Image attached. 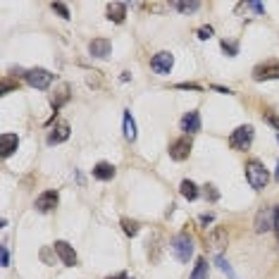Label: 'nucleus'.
<instances>
[{
	"instance_id": "a19ab883",
	"label": "nucleus",
	"mask_w": 279,
	"mask_h": 279,
	"mask_svg": "<svg viewBox=\"0 0 279 279\" xmlns=\"http://www.w3.org/2000/svg\"><path fill=\"white\" fill-rule=\"evenodd\" d=\"M275 179L279 182V162H277V172H275Z\"/></svg>"
},
{
	"instance_id": "58836bf2",
	"label": "nucleus",
	"mask_w": 279,
	"mask_h": 279,
	"mask_svg": "<svg viewBox=\"0 0 279 279\" xmlns=\"http://www.w3.org/2000/svg\"><path fill=\"white\" fill-rule=\"evenodd\" d=\"M107 279H129V275H124V272H120V275H115V277H107Z\"/></svg>"
},
{
	"instance_id": "2f4dec72",
	"label": "nucleus",
	"mask_w": 279,
	"mask_h": 279,
	"mask_svg": "<svg viewBox=\"0 0 279 279\" xmlns=\"http://www.w3.org/2000/svg\"><path fill=\"white\" fill-rule=\"evenodd\" d=\"M265 120L270 122V124H272V127H275V129L279 132V117L275 115V112H265Z\"/></svg>"
},
{
	"instance_id": "4c0bfd02",
	"label": "nucleus",
	"mask_w": 279,
	"mask_h": 279,
	"mask_svg": "<svg viewBox=\"0 0 279 279\" xmlns=\"http://www.w3.org/2000/svg\"><path fill=\"white\" fill-rule=\"evenodd\" d=\"M275 210H277V220H275V232H277V236H279V205H275Z\"/></svg>"
},
{
	"instance_id": "5701e85b",
	"label": "nucleus",
	"mask_w": 279,
	"mask_h": 279,
	"mask_svg": "<svg viewBox=\"0 0 279 279\" xmlns=\"http://www.w3.org/2000/svg\"><path fill=\"white\" fill-rule=\"evenodd\" d=\"M122 229H124L127 236H136L139 234V222H134L129 217H122Z\"/></svg>"
},
{
	"instance_id": "dca6fc26",
	"label": "nucleus",
	"mask_w": 279,
	"mask_h": 279,
	"mask_svg": "<svg viewBox=\"0 0 279 279\" xmlns=\"http://www.w3.org/2000/svg\"><path fill=\"white\" fill-rule=\"evenodd\" d=\"M127 17V2H107V19L115 22V24H122Z\"/></svg>"
},
{
	"instance_id": "7c9ffc66",
	"label": "nucleus",
	"mask_w": 279,
	"mask_h": 279,
	"mask_svg": "<svg viewBox=\"0 0 279 279\" xmlns=\"http://www.w3.org/2000/svg\"><path fill=\"white\" fill-rule=\"evenodd\" d=\"M210 36H213V27H200L198 29V39L200 41H208Z\"/></svg>"
},
{
	"instance_id": "a211bd4d",
	"label": "nucleus",
	"mask_w": 279,
	"mask_h": 279,
	"mask_svg": "<svg viewBox=\"0 0 279 279\" xmlns=\"http://www.w3.org/2000/svg\"><path fill=\"white\" fill-rule=\"evenodd\" d=\"M93 177H95L98 182H110V179L115 177V167H112L110 162H98V165L93 167Z\"/></svg>"
},
{
	"instance_id": "2eb2a0df",
	"label": "nucleus",
	"mask_w": 279,
	"mask_h": 279,
	"mask_svg": "<svg viewBox=\"0 0 279 279\" xmlns=\"http://www.w3.org/2000/svg\"><path fill=\"white\" fill-rule=\"evenodd\" d=\"M182 132H186V134L200 132V115L196 112V110L186 112L184 117H182Z\"/></svg>"
},
{
	"instance_id": "a878e982",
	"label": "nucleus",
	"mask_w": 279,
	"mask_h": 279,
	"mask_svg": "<svg viewBox=\"0 0 279 279\" xmlns=\"http://www.w3.org/2000/svg\"><path fill=\"white\" fill-rule=\"evenodd\" d=\"M50 7H53V10H55V12H57V14H60L62 19H69V7H67L65 2H53Z\"/></svg>"
},
{
	"instance_id": "393cba45",
	"label": "nucleus",
	"mask_w": 279,
	"mask_h": 279,
	"mask_svg": "<svg viewBox=\"0 0 279 279\" xmlns=\"http://www.w3.org/2000/svg\"><path fill=\"white\" fill-rule=\"evenodd\" d=\"M174 10H179L182 14H188V12H196L200 7V2H172Z\"/></svg>"
},
{
	"instance_id": "ddd939ff",
	"label": "nucleus",
	"mask_w": 279,
	"mask_h": 279,
	"mask_svg": "<svg viewBox=\"0 0 279 279\" xmlns=\"http://www.w3.org/2000/svg\"><path fill=\"white\" fill-rule=\"evenodd\" d=\"M69 132H72V127L67 124V122H57L55 124V129L50 134H48V143H62V141H67L69 139Z\"/></svg>"
},
{
	"instance_id": "aec40b11",
	"label": "nucleus",
	"mask_w": 279,
	"mask_h": 279,
	"mask_svg": "<svg viewBox=\"0 0 279 279\" xmlns=\"http://www.w3.org/2000/svg\"><path fill=\"white\" fill-rule=\"evenodd\" d=\"M160 251H162V241H160V234H153V239L148 241V255L153 263L160 260Z\"/></svg>"
},
{
	"instance_id": "72a5a7b5",
	"label": "nucleus",
	"mask_w": 279,
	"mask_h": 279,
	"mask_svg": "<svg viewBox=\"0 0 279 279\" xmlns=\"http://www.w3.org/2000/svg\"><path fill=\"white\" fill-rule=\"evenodd\" d=\"M248 7H251L253 12H258V14H265V5H260V2H248Z\"/></svg>"
},
{
	"instance_id": "9d476101",
	"label": "nucleus",
	"mask_w": 279,
	"mask_h": 279,
	"mask_svg": "<svg viewBox=\"0 0 279 279\" xmlns=\"http://www.w3.org/2000/svg\"><path fill=\"white\" fill-rule=\"evenodd\" d=\"M227 241H229V234H227L225 227H213V232L208 234V246H210L213 251H217V255H220V251L227 246Z\"/></svg>"
},
{
	"instance_id": "412c9836",
	"label": "nucleus",
	"mask_w": 279,
	"mask_h": 279,
	"mask_svg": "<svg viewBox=\"0 0 279 279\" xmlns=\"http://www.w3.org/2000/svg\"><path fill=\"white\" fill-rule=\"evenodd\" d=\"M124 139L134 141L136 139V122H134L132 112H124Z\"/></svg>"
},
{
	"instance_id": "0eeeda50",
	"label": "nucleus",
	"mask_w": 279,
	"mask_h": 279,
	"mask_svg": "<svg viewBox=\"0 0 279 279\" xmlns=\"http://www.w3.org/2000/svg\"><path fill=\"white\" fill-rule=\"evenodd\" d=\"M53 251H55V255L62 260V265H67V267L79 265V258H77V253H74V248H72L67 241H55Z\"/></svg>"
},
{
	"instance_id": "cd10ccee",
	"label": "nucleus",
	"mask_w": 279,
	"mask_h": 279,
	"mask_svg": "<svg viewBox=\"0 0 279 279\" xmlns=\"http://www.w3.org/2000/svg\"><path fill=\"white\" fill-rule=\"evenodd\" d=\"M89 86H95V89H100V72H89Z\"/></svg>"
},
{
	"instance_id": "f3484780",
	"label": "nucleus",
	"mask_w": 279,
	"mask_h": 279,
	"mask_svg": "<svg viewBox=\"0 0 279 279\" xmlns=\"http://www.w3.org/2000/svg\"><path fill=\"white\" fill-rule=\"evenodd\" d=\"M89 53L93 55V57H107L110 55V41L107 39H93L91 43H89Z\"/></svg>"
},
{
	"instance_id": "ea45409f",
	"label": "nucleus",
	"mask_w": 279,
	"mask_h": 279,
	"mask_svg": "<svg viewBox=\"0 0 279 279\" xmlns=\"http://www.w3.org/2000/svg\"><path fill=\"white\" fill-rule=\"evenodd\" d=\"M213 89H215V91H220V93H232L229 89H225V86H213Z\"/></svg>"
},
{
	"instance_id": "39448f33",
	"label": "nucleus",
	"mask_w": 279,
	"mask_h": 279,
	"mask_svg": "<svg viewBox=\"0 0 279 279\" xmlns=\"http://www.w3.org/2000/svg\"><path fill=\"white\" fill-rule=\"evenodd\" d=\"M174 67V55L167 53V50H160V53L153 55V60H150V69L155 72V74H170Z\"/></svg>"
},
{
	"instance_id": "e433bc0d",
	"label": "nucleus",
	"mask_w": 279,
	"mask_h": 279,
	"mask_svg": "<svg viewBox=\"0 0 279 279\" xmlns=\"http://www.w3.org/2000/svg\"><path fill=\"white\" fill-rule=\"evenodd\" d=\"M210 222H213V215H203L200 217V225H210Z\"/></svg>"
},
{
	"instance_id": "c9c22d12",
	"label": "nucleus",
	"mask_w": 279,
	"mask_h": 279,
	"mask_svg": "<svg viewBox=\"0 0 279 279\" xmlns=\"http://www.w3.org/2000/svg\"><path fill=\"white\" fill-rule=\"evenodd\" d=\"M146 10H150V12H160V10H162V5H158V2H153V5H150V2H148Z\"/></svg>"
},
{
	"instance_id": "4468645a",
	"label": "nucleus",
	"mask_w": 279,
	"mask_h": 279,
	"mask_svg": "<svg viewBox=\"0 0 279 279\" xmlns=\"http://www.w3.org/2000/svg\"><path fill=\"white\" fill-rule=\"evenodd\" d=\"M69 91H72V89H69V84H60V86H57V91H55L53 98H50V105H53L55 112H57V110L65 105L69 98H72V93H69Z\"/></svg>"
},
{
	"instance_id": "f03ea898",
	"label": "nucleus",
	"mask_w": 279,
	"mask_h": 279,
	"mask_svg": "<svg viewBox=\"0 0 279 279\" xmlns=\"http://www.w3.org/2000/svg\"><path fill=\"white\" fill-rule=\"evenodd\" d=\"M172 253L179 263H188L191 260V255H193V241H191V236L186 232L177 234L172 239Z\"/></svg>"
},
{
	"instance_id": "473e14b6",
	"label": "nucleus",
	"mask_w": 279,
	"mask_h": 279,
	"mask_svg": "<svg viewBox=\"0 0 279 279\" xmlns=\"http://www.w3.org/2000/svg\"><path fill=\"white\" fill-rule=\"evenodd\" d=\"M177 89H184V91H200L198 84H188V81H184V84H177Z\"/></svg>"
},
{
	"instance_id": "f257e3e1",
	"label": "nucleus",
	"mask_w": 279,
	"mask_h": 279,
	"mask_svg": "<svg viewBox=\"0 0 279 279\" xmlns=\"http://www.w3.org/2000/svg\"><path fill=\"white\" fill-rule=\"evenodd\" d=\"M246 179H248V184H251L255 191H260V188H265L267 182H270V172H267V167L260 160H248V162H246Z\"/></svg>"
},
{
	"instance_id": "423d86ee",
	"label": "nucleus",
	"mask_w": 279,
	"mask_h": 279,
	"mask_svg": "<svg viewBox=\"0 0 279 279\" xmlns=\"http://www.w3.org/2000/svg\"><path fill=\"white\" fill-rule=\"evenodd\" d=\"M275 220H277V210L275 208H263L260 213L255 215V232L265 234L270 229H275Z\"/></svg>"
},
{
	"instance_id": "1a4fd4ad",
	"label": "nucleus",
	"mask_w": 279,
	"mask_h": 279,
	"mask_svg": "<svg viewBox=\"0 0 279 279\" xmlns=\"http://www.w3.org/2000/svg\"><path fill=\"white\" fill-rule=\"evenodd\" d=\"M253 79L255 81H267V79H279V62L270 60V62H263L253 69Z\"/></svg>"
},
{
	"instance_id": "20e7f679",
	"label": "nucleus",
	"mask_w": 279,
	"mask_h": 279,
	"mask_svg": "<svg viewBox=\"0 0 279 279\" xmlns=\"http://www.w3.org/2000/svg\"><path fill=\"white\" fill-rule=\"evenodd\" d=\"M24 79H27L29 86H34L39 91H46L53 84V74L48 69H43V67H34V69H29L27 74H24Z\"/></svg>"
},
{
	"instance_id": "f8f14e48",
	"label": "nucleus",
	"mask_w": 279,
	"mask_h": 279,
	"mask_svg": "<svg viewBox=\"0 0 279 279\" xmlns=\"http://www.w3.org/2000/svg\"><path fill=\"white\" fill-rule=\"evenodd\" d=\"M19 146V136L17 134H0V155L2 158H10Z\"/></svg>"
},
{
	"instance_id": "f704fd0d",
	"label": "nucleus",
	"mask_w": 279,
	"mask_h": 279,
	"mask_svg": "<svg viewBox=\"0 0 279 279\" xmlns=\"http://www.w3.org/2000/svg\"><path fill=\"white\" fill-rule=\"evenodd\" d=\"M41 258H43V263H48V265L53 263V260H50V251H48V248H43V251H41Z\"/></svg>"
},
{
	"instance_id": "c85d7f7f",
	"label": "nucleus",
	"mask_w": 279,
	"mask_h": 279,
	"mask_svg": "<svg viewBox=\"0 0 279 279\" xmlns=\"http://www.w3.org/2000/svg\"><path fill=\"white\" fill-rule=\"evenodd\" d=\"M205 196H208V200H213V203H215V200L220 198V191H217L213 184H208V186H205Z\"/></svg>"
},
{
	"instance_id": "4be33fe9",
	"label": "nucleus",
	"mask_w": 279,
	"mask_h": 279,
	"mask_svg": "<svg viewBox=\"0 0 279 279\" xmlns=\"http://www.w3.org/2000/svg\"><path fill=\"white\" fill-rule=\"evenodd\" d=\"M191 279H208V260L205 258H198L196 260V267L191 272Z\"/></svg>"
},
{
	"instance_id": "6ab92c4d",
	"label": "nucleus",
	"mask_w": 279,
	"mask_h": 279,
	"mask_svg": "<svg viewBox=\"0 0 279 279\" xmlns=\"http://www.w3.org/2000/svg\"><path fill=\"white\" fill-rule=\"evenodd\" d=\"M179 193H182L186 200H196V198H198L200 191H198V186L193 184L191 179H184V182L179 184Z\"/></svg>"
},
{
	"instance_id": "9b49d317",
	"label": "nucleus",
	"mask_w": 279,
	"mask_h": 279,
	"mask_svg": "<svg viewBox=\"0 0 279 279\" xmlns=\"http://www.w3.org/2000/svg\"><path fill=\"white\" fill-rule=\"evenodd\" d=\"M57 200H60L57 191H43L39 198H36V210L39 213H50V210L57 208Z\"/></svg>"
},
{
	"instance_id": "6e6552de",
	"label": "nucleus",
	"mask_w": 279,
	"mask_h": 279,
	"mask_svg": "<svg viewBox=\"0 0 279 279\" xmlns=\"http://www.w3.org/2000/svg\"><path fill=\"white\" fill-rule=\"evenodd\" d=\"M191 148H193L191 136H182V139L172 141V146H170V158L177 160V162H182V160H186L191 155Z\"/></svg>"
},
{
	"instance_id": "c756f323",
	"label": "nucleus",
	"mask_w": 279,
	"mask_h": 279,
	"mask_svg": "<svg viewBox=\"0 0 279 279\" xmlns=\"http://www.w3.org/2000/svg\"><path fill=\"white\" fill-rule=\"evenodd\" d=\"M0 263H2V267L10 265V251H7V246L0 248Z\"/></svg>"
},
{
	"instance_id": "bb28decb",
	"label": "nucleus",
	"mask_w": 279,
	"mask_h": 279,
	"mask_svg": "<svg viewBox=\"0 0 279 279\" xmlns=\"http://www.w3.org/2000/svg\"><path fill=\"white\" fill-rule=\"evenodd\" d=\"M222 50H225L229 57H234V55L239 53V46H236V43H232V41H222Z\"/></svg>"
},
{
	"instance_id": "b1692460",
	"label": "nucleus",
	"mask_w": 279,
	"mask_h": 279,
	"mask_svg": "<svg viewBox=\"0 0 279 279\" xmlns=\"http://www.w3.org/2000/svg\"><path fill=\"white\" fill-rule=\"evenodd\" d=\"M215 263H217V267H220V270H222V272H225V275H227L229 279H239L236 275H234V270H232V265L227 263V260L222 258V255H215Z\"/></svg>"
},
{
	"instance_id": "7ed1b4c3",
	"label": "nucleus",
	"mask_w": 279,
	"mask_h": 279,
	"mask_svg": "<svg viewBox=\"0 0 279 279\" xmlns=\"http://www.w3.org/2000/svg\"><path fill=\"white\" fill-rule=\"evenodd\" d=\"M253 134L255 132H253L251 124H241L229 136V146L234 148V150H248L253 143Z\"/></svg>"
}]
</instances>
